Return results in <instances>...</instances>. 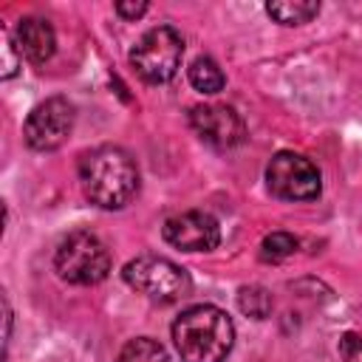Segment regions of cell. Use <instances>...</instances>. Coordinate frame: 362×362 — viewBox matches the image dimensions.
I'll return each instance as SVG.
<instances>
[{"label": "cell", "mask_w": 362, "mask_h": 362, "mask_svg": "<svg viewBox=\"0 0 362 362\" xmlns=\"http://www.w3.org/2000/svg\"><path fill=\"white\" fill-rule=\"evenodd\" d=\"M57 274L74 286H93L102 283L110 272V252L93 232H71L57 255H54Z\"/></svg>", "instance_id": "obj_3"}, {"label": "cell", "mask_w": 362, "mask_h": 362, "mask_svg": "<svg viewBox=\"0 0 362 362\" xmlns=\"http://www.w3.org/2000/svg\"><path fill=\"white\" fill-rule=\"evenodd\" d=\"M124 283L133 286L136 291H141L144 297L150 300H158V303H175L181 297L189 294V274L167 260V257H158V255H141L136 260H130L122 272Z\"/></svg>", "instance_id": "obj_5"}, {"label": "cell", "mask_w": 362, "mask_h": 362, "mask_svg": "<svg viewBox=\"0 0 362 362\" xmlns=\"http://www.w3.org/2000/svg\"><path fill=\"white\" fill-rule=\"evenodd\" d=\"M339 354H342V362H362V337L345 334L339 339Z\"/></svg>", "instance_id": "obj_17"}, {"label": "cell", "mask_w": 362, "mask_h": 362, "mask_svg": "<svg viewBox=\"0 0 362 362\" xmlns=\"http://www.w3.org/2000/svg\"><path fill=\"white\" fill-rule=\"evenodd\" d=\"M181 57H184V40L170 25H156L144 31L139 42L130 48V65L150 85L170 82L181 68Z\"/></svg>", "instance_id": "obj_4"}, {"label": "cell", "mask_w": 362, "mask_h": 362, "mask_svg": "<svg viewBox=\"0 0 362 362\" xmlns=\"http://www.w3.org/2000/svg\"><path fill=\"white\" fill-rule=\"evenodd\" d=\"M116 362H167V351L150 337H136L119 351Z\"/></svg>", "instance_id": "obj_13"}, {"label": "cell", "mask_w": 362, "mask_h": 362, "mask_svg": "<svg viewBox=\"0 0 362 362\" xmlns=\"http://www.w3.org/2000/svg\"><path fill=\"white\" fill-rule=\"evenodd\" d=\"M187 74H189V85L195 90H201V93H218L226 85V76H223V71L218 68V62L212 57L192 59V65H189Z\"/></svg>", "instance_id": "obj_12"}, {"label": "cell", "mask_w": 362, "mask_h": 362, "mask_svg": "<svg viewBox=\"0 0 362 362\" xmlns=\"http://www.w3.org/2000/svg\"><path fill=\"white\" fill-rule=\"evenodd\" d=\"M14 42L20 48V54L34 62V65H42L54 57L57 51V34L51 28L48 20L42 17H25L17 23V31H14Z\"/></svg>", "instance_id": "obj_10"}, {"label": "cell", "mask_w": 362, "mask_h": 362, "mask_svg": "<svg viewBox=\"0 0 362 362\" xmlns=\"http://www.w3.org/2000/svg\"><path fill=\"white\" fill-rule=\"evenodd\" d=\"M294 249H297V238L294 235H288V232H272L260 243V257L269 260V263H277V260H286L288 255H294Z\"/></svg>", "instance_id": "obj_15"}, {"label": "cell", "mask_w": 362, "mask_h": 362, "mask_svg": "<svg viewBox=\"0 0 362 362\" xmlns=\"http://www.w3.org/2000/svg\"><path fill=\"white\" fill-rule=\"evenodd\" d=\"M189 124L206 144L221 150L240 144L246 136L243 119L226 105H195L189 110Z\"/></svg>", "instance_id": "obj_9"}, {"label": "cell", "mask_w": 362, "mask_h": 362, "mask_svg": "<svg viewBox=\"0 0 362 362\" xmlns=\"http://www.w3.org/2000/svg\"><path fill=\"white\" fill-rule=\"evenodd\" d=\"M238 305H240L243 314H249L255 320H263L272 311V294L266 288H260V286H246L238 294Z\"/></svg>", "instance_id": "obj_14"}, {"label": "cell", "mask_w": 362, "mask_h": 362, "mask_svg": "<svg viewBox=\"0 0 362 362\" xmlns=\"http://www.w3.org/2000/svg\"><path fill=\"white\" fill-rule=\"evenodd\" d=\"M266 184L272 195L283 201H314L322 189L320 170L300 153H277L266 167Z\"/></svg>", "instance_id": "obj_6"}, {"label": "cell", "mask_w": 362, "mask_h": 362, "mask_svg": "<svg viewBox=\"0 0 362 362\" xmlns=\"http://www.w3.org/2000/svg\"><path fill=\"white\" fill-rule=\"evenodd\" d=\"M79 184L90 204L122 209L139 189V167L127 150L102 144L79 158Z\"/></svg>", "instance_id": "obj_1"}, {"label": "cell", "mask_w": 362, "mask_h": 362, "mask_svg": "<svg viewBox=\"0 0 362 362\" xmlns=\"http://www.w3.org/2000/svg\"><path fill=\"white\" fill-rule=\"evenodd\" d=\"M266 11L280 25H303L311 17L320 14V3H311V0H294V3L291 0H277V3H269Z\"/></svg>", "instance_id": "obj_11"}, {"label": "cell", "mask_w": 362, "mask_h": 362, "mask_svg": "<svg viewBox=\"0 0 362 362\" xmlns=\"http://www.w3.org/2000/svg\"><path fill=\"white\" fill-rule=\"evenodd\" d=\"M17 45H14V40H11V34L3 28V79H11L14 74H17V68H20V59H17Z\"/></svg>", "instance_id": "obj_16"}, {"label": "cell", "mask_w": 362, "mask_h": 362, "mask_svg": "<svg viewBox=\"0 0 362 362\" xmlns=\"http://www.w3.org/2000/svg\"><path fill=\"white\" fill-rule=\"evenodd\" d=\"M173 342L184 362H223L235 342V325L215 305H192L173 322Z\"/></svg>", "instance_id": "obj_2"}, {"label": "cell", "mask_w": 362, "mask_h": 362, "mask_svg": "<svg viewBox=\"0 0 362 362\" xmlns=\"http://www.w3.org/2000/svg\"><path fill=\"white\" fill-rule=\"evenodd\" d=\"M74 119L76 110L65 96H51L45 102H40L23 127L25 144L31 150H57L74 130Z\"/></svg>", "instance_id": "obj_7"}, {"label": "cell", "mask_w": 362, "mask_h": 362, "mask_svg": "<svg viewBox=\"0 0 362 362\" xmlns=\"http://www.w3.org/2000/svg\"><path fill=\"white\" fill-rule=\"evenodd\" d=\"M147 11V3H116V14L124 20H136Z\"/></svg>", "instance_id": "obj_18"}, {"label": "cell", "mask_w": 362, "mask_h": 362, "mask_svg": "<svg viewBox=\"0 0 362 362\" xmlns=\"http://www.w3.org/2000/svg\"><path fill=\"white\" fill-rule=\"evenodd\" d=\"M164 240L184 252H209L221 243V226L209 212H181L164 221Z\"/></svg>", "instance_id": "obj_8"}]
</instances>
